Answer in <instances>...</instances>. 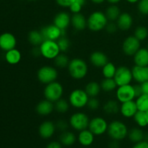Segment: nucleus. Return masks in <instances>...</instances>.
<instances>
[{
    "mask_svg": "<svg viewBox=\"0 0 148 148\" xmlns=\"http://www.w3.org/2000/svg\"><path fill=\"white\" fill-rule=\"evenodd\" d=\"M68 73L72 79L81 80L88 75V65L84 59L75 58L71 59L67 66Z\"/></svg>",
    "mask_w": 148,
    "mask_h": 148,
    "instance_id": "1",
    "label": "nucleus"
},
{
    "mask_svg": "<svg viewBox=\"0 0 148 148\" xmlns=\"http://www.w3.org/2000/svg\"><path fill=\"white\" fill-rule=\"evenodd\" d=\"M128 133V127L123 121L114 120L108 124L107 134L111 140L121 142L127 138Z\"/></svg>",
    "mask_w": 148,
    "mask_h": 148,
    "instance_id": "2",
    "label": "nucleus"
},
{
    "mask_svg": "<svg viewBox=\"0 0 148 148\" xmlns=\"http://www.w3.org/2000/svg\"><path fill=\"white\" fill-rule=\"evenodd\" d=\"M108 23V20L105 12L101 11L93 12L87 18L88 28L92 32H99L104 30Z\"/></svg>",
    "mask_w": 148,
    "mask_h": 148,
    "instance_id": "3",
    "label": "nucleus"
},
{
    "mask_svg": "<svg viewBox=\"0 0 148 148\" xmlns=\"http://www.w3.org/2000/svg\"><path fill=\"white\" fill-rule=\"evenodd\" d=\"M64 95V87L60 82L55 81L46 85L43 89V96L45 99L54 103L56 101L62 98Z\"/></svg>",
    "mask_w": 148,
    "mask_h": 148,
    "instance_id": "4",
    "label": "nucleus"
},
{
    "mask_svg": "<svg viewBox=\"0 0 148 148\" xmlns=\"http://www.w3.org/2000/svg\"><path fill=\"white\" fill-rule=\"evenodd\" d=\"M59 77L57 68L50 65H44L38 69L37 72V79L40 83L48 85L56 81Z\"/></svg>",
    "mask_w": 148,
    "mask_h": 148,
    "instance_id": "5",
    "label": "nucleus"
},
{
    "mask_svg": "<svg viewBox=\"0 0 148 148\" xmlns=\"http://www.w3.org/2000/svg\"><path fill=\"white\" fill-rule=\"evenodd\" d=\"M90 97L84 89L73 90L69 95V102L72 107L76 109H82L87 106Z\"/></svg>",
    "mask_w": 148,
    "mask_h": 148,
    "instance_id": "6",
    "label": "nucleus"
},
{
    "mask_svg": "<svg viewBox=\"0 0 148 148\" xmlns=\"http://www.w3.org/2000/svg\"><path fill=\"white\" fill-rule=\"evenodd\" d=\"M90 119L85 112L77 111L70 116L69 119V127L75 131L80 132L88 128Z\"/></svg>",
    "mask_w": 148,
    "mask_h": 148,
    "instance_id": "7",
    "label": "nucleus"
},
{
    "mask_svg": "<svg viewBox=\"0 0 148 148\" xmlns=\"http://www.w3.org/2000/svg\"><path fill=\"white\" fill-rule=\"evenodd\" d=\"M39 49L41 56L48 60H53L61 53L57 42L55 40H43L39 46Z\"/></svg>",
    "mask_w": 148,
    "mask_h": 148,
    "instance_id": "8",
    "label": "nucleus"
},
{
    "mask_svg": "<svg viewBox=\"0 0 148 148\" xmlns=\"http://www.w3.org/2000/svg\"><path fill=\"white\" fill-rule=\"evenodd\" d=\"M108 123L101 116H95L90 119L88 130L95 136H102L107 133Z\"/></svg>",
    "mask_w": 148,
    "mask_h": 148,
    "instance_id": "9",
    "label": "nucleus"
},
{
    "mask_svg": "<svg viewBox=\"0 0 148 148\" xmlns=\"http://www.w3.org/2000/svg\"><path fill=\"white\" fill-rule=\"evenodd\" d=\"M114 79L118 87L131 84L133 79L132 69L127 66H119L117 67Z\"/></svg>",
    "mask_w": 148,
    "mask_h": 148,
    "instance_id": "10",
    "label": "nucleus"
},
{
    "mask_svg": "<svg viewBox=\"0 0 148 148\" xmlns=\"http://www.w3.org/2000/svg\"><path fill=\"white\" fill-rule=\"evenodd\" d=\"M116 100L120 103L133 101L136 98L134 85L129 84V85L117 87L116 90Z\"/></svg>",
    "mask_w": 148,
    "mask_h": 148,
    "instance_id": "11",
    "label": "nucleus"
},
{
    "mask_svg": "<svg viewBox=\"0 0 148 148\" xmlns=\"http://www.w3.org/2000/svg\"><path fill=\"white\" fill-rule=\"evenodd\" d=\"M140 48L141 41L134 36H130L126 38L121 46L123 53L127 56H133Z\"/></svg>",
    "mask_w": 148,
    "mask_h": 148,
    "instance_id": "12",
    "label": "nucleus"
},
{
    "mask_svg": "<svg viewBox=\"0 0 148 148\" xmlns=\"http://www.w3.org/2000/svg\"><path fill=\"white\" fill-rule=\"evenodd\" d=\"M40 31L44 40H51L56 41L59 38L65 36L66 30H61L59 27H56L54 24H52L48 25L41 27Z\"/></svg>",
    "mask_w": 148,
    "mask_h": 148,
    "instance_id": "13",
    "label": "nucleus"
},
{
    "mask_svg": "<svg viewBox=\"0 0 148 148\" xmlns=\"http://www.w3.org/2000/svg\"><path fill=\"white\" fill-rule=\"evenodd\" d=\"M56 124L51 121H44L38 127V134L42 139L49 140L54 135L56 132Z\"/></svg>",
    "mask_w": 148,
    "mask_h": 148,
    "instance_id": "14",
    "label": "nucleus"
},
{
    "mask_svg": "<svg viewBox=\"0 0 148 148\" xmlns=\"http://www.w3.org/2000/svg\"><path fill=\"white\" fill-rule=\"evenodd\" d=\"M17 39L15 36L10 33H4L0 35V49L4 51H8L15 49Z\"/></svg>",
    "mask_w": 148,
    "mask_h": 148,
    "instance_id": "15",
    "label": "nucleus"
},
{
    "mask_svg": "<svg viewBox=\"0 0 148 148\" xmlns=\"http://www.w3.org/2000/svg\"><path fill=\"white\" fill-rule=\"evenodd\" d=\"M62 30H66L71 25V15L67 12H59L53 18V23Z\"/></svg>",
    "mask_w": 148,
    "mask_h": 148,
    "instance_id": "16",
    "label": "nucleus"
},
{
    "mask_svg": "<svg viewBox=\"0 0 148 148\" xmlns=\"http://www.w3.org/2000/svg\"><path fill=\"white\" fill-rule=\"evenodd\" d=\"M89 61L91 64L96 68H102L109 62L108 56L101 51L92 52L89 56Z\"/></svg>",
    "mask_w": 148,
    "mask_h": 148,
    "instance_id": "17",
    "label": "nucleus"
},
{
    "mask_svg": "<svg viewBox=\"0 0 148 148\" xmlns=\"http://www.w3.org/2000/svg\"><path fill=\"white\" fill-rule=\"evenodd\" d=\"M137 111L138 109H137V104L134 100L122 103L120 105L119 113L123 117L126 119L133 118Z\"/></svg>",
    "mask_w": 148,
    "mask_h": 148,
    "instance_id": "18",
    "label": "nucleus"
},
{
    "mask_svg": "<svg viewBox=\"0 0 148 148\" xmlns=\"http://www.w3.org/2000/svg\"><path fill=\"white\" fill-rule=\"evenodd\" d=\"M134 20L132 16L129 12H121L116 21L118 29L122 31H127L132 27Z\"/></svg>",
    "mask_w": 148,
    "mask_h": 148,
    "instance_id": "19",
    "label": "nucleus"
},
{
    "mask_svg": "<svg viewBox=\"0 0 148 148\" xmlns=\"http://www.w3.org/2000/svg\"><path fill=\"white\" fill-rule=\"evenodd\" d=\"M54 111V103L48 100L40 101L36 106V111L39 116H47Z\"/></svg>",
    "mask_w": 148,
    "mask_h": 148,
    "instance_id": "20",
    "label": "nucleus"
},
{
    "mask_svg": "<svg viewBox=\"0 0 148 148\" xmlns=\"http://www.w3.org/2000/svg\"><path fill=\"white\" fill-rule=\"evenodd\" d=\"M133 79L137 83L142 84L148 81V66H140L134 65L132 68Z\"/></svg>",
    "mask_w": 148,
    "mask_h": 148,
    "instance_id": "21",
    "label": "nucleus"
},
{
    "mask_svg": "<svg viewBox=\"0 0 148 148\" xmlns=\"http://www.w3.org/2000/svg\"><path fill=\"white\" fill-rule=\"evenodd\" d=\"M71 25L75 30L82 31L88 27L87 18L81 12L73 14L71 16Z\"/></svg>",
    "mask_w": 148,
    "mask_h": 148,
    "instance_id": "22",
    "label": "nucleus"
},
{
    "mask_svg": "<svg viewBox=\"0 0 148 148\" xmlns=\"http://www.w3.org/2000/svg\"><path fill=\"white\" fill-rule=\"evenodd\" d=\"M77 137V142L82 147H88L92 145L95 141V136L88 129L79 132Z\"/></svg>",
    "mask_w": 148,
    "mask_h": 148,
    "instance_id": "23",
    "label": "nucleus"
},
{
    "mask_svg": "<svg viewBox=\"0 0 148 148\" xmlns=\"http://www.w3.org/2000/svg\"><path fill=\"white\" fill-rule=\"evenodd\" d=\"M133 61L136 66H148V50L147 48H140L133 56Z\"/></svg>",
    "mask_w": 148,
    "mask_h": 148,
    "instance_id": "24",
    "label": "nucleus"
},
{
    "mask_svg": "<svg viewBox=\"0 0 148 148\" xmlns=\"http://www.w3.org/2000/svg\"><path fill=\"white\" fill-rule=\"evenodd\" d=\"M77 141V137L73 132L69 130L62 132L59 136V142L64 147H71L74 145Z\"/></svg>",
    "mask_w": 148,
    "mask_h": 148,
    "instance_id": "25",
    "label": "nucleus"
},
{
    "mask_svg": "<svg viewBox=\"0 0 148 148\" xmlns=\"http://www.w3.org/2000/svg\"><path fill=\"white\" fill-rule=\"evenodd\" d=\"M103 110L108 115H116L119 112V102L117 100H108L104 103Z\"/></svg>",
    "mask_w": 148,
    "mask_h": 148,
    "instance_id": "26",
    "label": "nucleus"
},
{
    "mask_svg": "<svg viewBox=\"0 0 148 148\" xmlns=\"http://www.w3.org/2000/svg\"><path fill=\"white\" fill-rule=\"evenodd\" d=\"M127 137L131 143L135 144L144 140L145 132L140 127H134L129 130Z\"/></svg>",
    "mask_w": 148,
    "mask_h": 148,
    "instance_id": "27",
    "label": "nucleus"
},
{
    "mask_svg": "<svg viewBox=\"0 0 148 148\" xmlns=\"http://www.w3.org/2000/svg\"><path fill=\"white\" fill-rule=\"evenodd\" d=\"M90 98L98 97L101 92V84L95 81H90L86 84L84 89Z\"/></svg>",
    "mask_w": 148,
    "mask_h": 148,
    "instance_id": "28",
    "label": "nucleus"
},
{
    "mask_svg": "<svg viewBox=\"0 0 148 148\" xmlns=\"http://www.w3.org/2000/svg\"><path fill=\"white\" fill-rule=\"evenodd\" d=\"M4 57L7 63L11 65H15L20 62L22 55L18 49H13L6 52Z\"/></svg>",
    "mask_w": 148,
    "mask_h": 148,
    "instance_id": "29",
    "label": "nucleus"
},
{
    "mask_svg": "<svg viewBox=\"0 0 148 148\" xmlns=\"http://www.w3.org/2000/svg\"><path fill=\"white\" fill-rule=\"evenodd\" d=\"M27 40L33 47L39 46L44 40L40 30H33L29 32L27 35Z\"/></svg>",
    "mask_w": 148,
    "mask_h": 148,
    "instance_id": "30",
    "label": "nucleus"
},
{
    "mask_svg": "<svg viewBox=\"0 0 148 148\" xmlns=\"http://www.w3.org/2000/svg\"><path fill=\"white\" fill-rule=\"evenodd\" d=\"M121 10L116 4H111L106 8L105 14L108 22H116L121 14Z\"/></svg>",
    "mask_w": 148,
    "mask_h": 148,
    "instance_id": "31",
    "label": "nucleus"
},
{
    "mask_svg": "<svg viewBox=\"0 0 148 148\" xmlns=\"http://www.w3.org/2000/svg\"><path fill=\"white\" fill-rule=\"evenodd\" d=\"M69 62H70V59H69L67 55L65 53H62V52L53 59V64H54L55 67L58 68V69L67 68Z\"/></svg>",
    "mask_w": 148,
    "mask_h": 148,
    "instance_id": "32",
    "label": "nucleus"
},
{
    "mask_svg": "<svg viewBox=\"0 0 148 148\" xmlns=\"http://www.w3.org/2000/svg\"><path fill=\"white\" fill-rule=\"evenodd\" d=\"M100 84L101 90L105 92H113L118 87L114 78H104Z\"/></svg>",
    "mask_w": 148,
    "mask_h": 148,
    "instance_id": "33",
    "label": "nucleus"
},
{
    "mask_svg": "<svg viewBox=\"0 0 148 148\" xmlns=\"http://www.w3.org/2000/svg\"><path fill=\"white\" fill-rule=\"evenodd\" d=\"M70 108L69 101L64 98H61L54 103V110L59 114H66Z\"/></svg>",
    "mask_w": 148,
    "mask_h": 148,
    "instance_id": "34",
    "label": "nucleus"
},
{
    "mask_svg": "<svg viewBox=\"0 0 148 148\" xmlns=\"http://www.w3.org/2000/svg\"><path fill=\"white\" fill-rule=\"evenodd\" d=\"M101 69H102V75L104 78H114L117 67L113 62H108Z\"/></svg>",
    "mask_w": 148,
    "mask_h": 148,
    "instance_id": "35",
    "label": "nucleus"
},
{
    "mask_svg": "<svg viewBox=\"0 0 148 148\" xmlns=\"http://www.w3.org/2000/svg\"><path fill=\"white\" fill-rule=\"evenodd\" d=\"M135 102L138 111L143 112L148 111V94H142L141 95L136 98Z\"/></svg>",
    "mask_w": 148,
    "mask_h": 148,
    "instance_id": "36",
    "label": "nucleus"
},
{
    "mask_svg": "<svg viewBox=\"0 0 148 148\" xmlns=\"http://www.w3.org/2000/svg\"><path fill=\"white\" fill-rule=\"evenodd\" d=\"M133 119H134V122H135L136 124H137V125L139 127H140V128H144V127H146L147 126L145 112L137 111V112L136 113L135 115L134 116Z\"/></svg>",
    "mask_w": 148,
    "mask_h": 148,
    "instance_id": "37",
    "label": "nucleus"
},
{
    "mask_svg": "<svg viewBox=\"0 0 148 148\" xmlns=\"http://www.w3.org/2000/svg\"><path fill=\"white\" fill-rule=\"evenodd\" d=\"M134 36L140 41H144L148 37V29L143 25L137 26L134 31Z\"/></svg>",
    "mask_w": 148,
    "mask_h": 148,
    "instance_id": "38",
    "label": "nucleus"
},
{
    "mask_svg": "<svg viewBox=\"0 0 148 148\" xmlns=\"http://www.w3.org/2000/svg\"><path fill=\"white\" fill-rule=\"evenodd\" d=\"M56 42H57V44L62 53H66L69 51L71 46V43L69 38H67L66 36H62L56 40Z\"/></svg>",
    "mask_w": 148,
    "mask_h": 148,
    "instance_id": "39",
    "label": "nucleus"
},
{
    "mask_svg": "<svg viewBox=\"0 0 148 148\" xmlns=\"http://www.w3.org/2000/svg\"><path fill=\"white\" fill-rule=\"evenodd\" d=\"M100 106H101V103H100L99 100L97 98V97L90 98L88 100V104H87V107L88 108V109L92 111H97L100 108Z\"/></svg>",
    "mask_w": 148,
    "mask_h": 148,
    "instance_id": "40",
    "label": "nucleus"
},
{
    "mask_svg": "<svg viewBox=\"0 0 148 148\" xmlns=\"http://www.w3.org/2000/svg\"><path fill=\"white\" fill-rule=\"evenodd\" d=\"M137 10L143 15L148 14V0H140L137 2Z\"/></svg>",
    "mask_w": 148,
    "mask_h": 148,
    "instance_id": "41",
    "label": "nucleus"
},
{
    "mask_svg": "<svg viewBox=\"0 0 148 148\" xmlns=\"http://www.w3.org/2000/svg\"><path fill=\"white\" fill-rule=\"evenodd\" d=\"M56 130L60 131L61 132H63L66 131L68 130L69 127V121H65L64 119H59L58 120L57 122L56 123Z\"/></svg>",
    "mask_w": 148,
    "mask_h": 148,
    "instance_id": "42",
    "label": "nucleus"
},
{
    "mask_svg": "<svg viewBox=\"0 0 148 148\" xmlns=\"http://www.w3.org/2000/svg\"><path fill=\"white\" fill-rule=\"evenodd\" d=\"M106 31L109 34H113V33H115L116 32V30H118V27H117V25L115 22H108V24L106 25L105 27Z\"/></svg>",
    "mask_w": 148,
    "mask_h": 148,
    "instance_id": "43",
    "label": "nucleus"
},
{
    "mask_svg": "<svg viewBox=\"0 0 148 148\" xmlns=\"http://www.w3.org/2000/svg\"><path fill=\"white\" fill-rule=\"evenodd\" d=\"M69 11L72 13V14H77V13H79L81 12V10L82 9V6L81 4H79V3L75 2L73 4H71L70 7H69Z\"/></svg>",
    "mask_w": 148,
    "mask_h": 148,
    "instance_id": "44",
    "label": "nucleus"
},
{
    "mask_svg": "<svg viewBox=\"0 0 148 148\" xmlns=\"http://www.w3.org/2000/svg\"><path fill=\"white\" fill-rule=\"evenodd\" d=\"M75 0H56V2L59 7L64 8H69L71 4H73Z\"/></svg>",
    "mask_w": 148,
    "mask_h": 148,
    "instance_id": "45",
    "label": "nucleus"
},
{
    "mask_svg": "<svg viewBox=\"0 0 148 148\" xmlns=\"http://www.w3.org/2000/svg\"><path fill=\"white\" fill-rule=\"evenodd\" d=\"M63 147L59 141H51L46 145V148H63Z\"/></svg>",
    "mask_w": 148,
    "mask_h": 148,
    "instance_id": "46",
    "label": "nucleus"
},
{
    "mask_svg": "<svg viewBox=\"0 0 148 148\" xmlns=\"http://www.w3.org/2000/svg\"><path fill=\"white\" fill-rule=\"evenodd\" d=\"M132 148H148V142L145 140H143V141L134 144V145L132 147Z\"/></svg>",
    "mask_w": 148,
    "mask_h": 148,
    "instance_id": "47",
    "label": "nucleus"
},
{
    "mask_svg": "<svg viewBox=\"0 0 148 148\" xmlns=\"http://www.w3.org/2000/svg\"><path fill=\"white\" fill-rule=\"evenodd\" d=\"M134 92H135L136 98L139 97L140 95H141L142 94H143V89H142V87L140 84H136L134 85Z\"/></svg>",
    "mask_w": 148,
    "mask_h": 148,
    "instance_id": "48",
    "label": "nucleus"
},
{
    "mask_svg": "<svg viewBox=\"0 0 148 148\" xmlns=\"http://www.w3.org/2000/svg\"><path fill=\"white\" fill-rule=\"evenodd\" d=\"M32 55H33L34 57H38V56H41L40 54V49H39V46H36V47H33V49L31 51Z\"/></svg>",
    "mask_w": 148,
    "mask_h": 148,
    "instance_id": "49",
    "label": "nucleus"
},
{
    "mask_svg": "<svg viewBox=\"0 0 148 148\" xmlns=\"http://www.w3.org/2000/svg\"><path fill=\"white\" fill-rule=\"evenodd\" d=\"M108 148H120L119 141L111 140V142L108 145Z\"/></svg>",
    "mask_w": 148,
    "mask_h": 148,
    "instance_id": "50",
    "label": "nucleus"
},
{
    "mask_svg": "<svg viewBox=\"0 0 148 148\" xmlns=\"http://www.w3.org/2000/svg\"><path fill=\"white\" fill-rule=\"evenodd\" d=\"M140 85H141L143 93L148 94V81L143 82V83L140 84Z\"/></svg>",
    "mask_w": 148,
    "mask_h": 148,
    "instance_id": "51",
    "label": "nucleus"
},
{
    "mask_svg": "<svg viewBox=\"0 0 148 148\" xmlns=\"http://www.w3.org/2000/svg\"><path fill=\"white\" fill-rule=\"evenodd\" d=\"M106 1L109 3L110 4H116L119 3L121 0H106Z\"/></svg>",
    "mask_w": 148,
    "mask_h": 148,
    "instance_id": "52",
    "label": "nucleus"
},
{
    "mask_svg": "<svg viewBox=\"0 0 148 148\" xmlns=\"http://www.w3.org/2000/svg\"><path fill=\"white\" fill-rule=\"evenodd\" d=\"M106 0H90L91 2L93 3V4H103V3Z\"/></svg>",
    "mask_w": 148,
    "mask_h": 148,
    "instance_id": "53",
    "label": "nucleus"
},
{
    "mask_svg": "<svg viewBox=\"0 0 148 148\" xmlns=\"http://www.w3.org/2000/svg\"><path fill=\"white\" fill-rule=\"evenodd\" d=\"M75 1L77 3H79V4H81V5L83 7L84 5H85V4H86L87 2V0H75Z\"/></svg>",
    "mask_w": 148,
    "mask_h": 148,
    "instance_id": "54",
    "label": "nucleus"
},
{
    "mask_svg": "<svg viewBox=\"0 0 148 148\" xmlns=\"http://www.w3.org/2000/svg\"><path fill=\"white\" fill-rule=\"evenodd\" d=\"M126 1L128 3H130V4H136V3L138 2L140 0H126Z\"/></svg>",
    "mask_w": 148,
    "mask_h": 148,
    "instance_id": "55",
    "label": "nucleus"
},
{
    "mask_svg": "<svg viewBox=\"0 0 148 148\" xmlns=\"http://www.w3.org/2000/svg\"><path fill=\"white\" fill-rule=\"evenodd\" d=\"M144 140H145V141L148 142V132L145 133V138H144Z\"/></svg>",
    "mask_w": 148,
    "mask_h": 148,
    "instance_id": "56",
    "label": "nucleus"
},
{
    "mask_svg": "<svg viewBox=\"0 0 148 148\" xmlns=\"http://www.w3.org/2000/svg\"><path fill=\"white\" fill-rule=\"evenodd\" d=\"M146 114V119H147V126H148V111L145 112Z\"/></svg>",
    "mask_w": 148,
    "mask_h": 148,
    "instance_id": "57",
    "label": "nucleus"
},
{
    "mask_svg": "<svg viewBox=\"0 0 148 148\" xmlns=\"http://www.w3.org/2000/svg\"><path fill=\"white\" fill-rule=\"evenodd\" d=\"M28 1H37V0H28Z\"/></svg>",
    "mask_w": 148,
    "mask_h": 148,
    "instance_id": "58",
    "label": "nucleus"
},
{
    "mask_svg": "<svg viewBox=\"0 0 148 148\" xmlns=\"http://www.w3.org/2000/svg\"><path fill=\"white\" fill-rule=\"evenodd\" d=\"M147 50H148V43H147Z\"/></svg>",
    "mask_w": 148,
    "mask_h": 148,
    "instance_id": "59",
    "label": "nucleus"
}]
</instances>
